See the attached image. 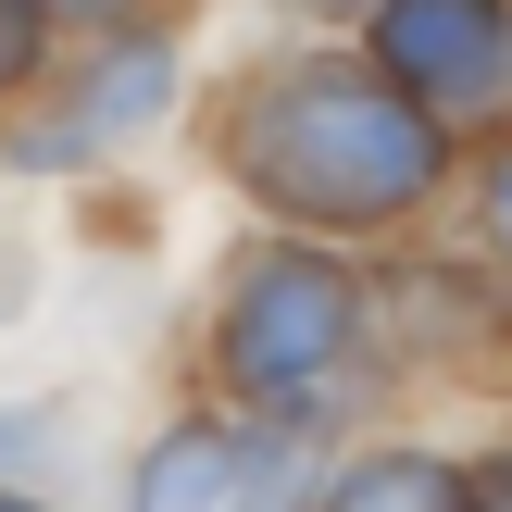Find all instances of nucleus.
<instances>
[{"instance_id": "nucleus-1", "label": "nucleus", "mask_w": 512, "mask_h": 512, "mask_svg": "<svg viewBox=\"0 0 512 512\" xmlns=\"http://www.w3.org/2000/svg\"><path fill=\"white\" fill-rule=\"evenodd\" d=\"M238 175L275 200V213L313 225H388L438 188V113L400 100L388 75L363 63H300L250 100L238 125Z\"/></svg>"}, {"instance_id": "nucleus-2", "label": "nucleus", "mask_w": 512, "mask_h": 512, "mask_svg": "<svg viewBox=\"0 0 512 512\" xmlns=\"http://www.w3.org/2000/svg\"><path fill=\"white\" fill-rule=\"evenodd\" d=\"M350 325H363V288L325 250H263L225 288V388L263 400V413H313V388L338 375Z\"/></svg>"}, {"instance_id": "nucleus-3", "label": "nucleus", "mask_w": 512, "mask_h": 512, "mask_svg": "<svg viewBox=\"0 0 512 512\" xmlns=\"http://www.w3.org/2000/svg\"><path fill=\"white\" fill-rule=\"evenodd\" d=\"M375 63H388L400 100L450 113V100H488L512 63V13L500 0H388L375 13Z\"/></svg>"}, {"instance_id": "nucleus-4", "label": "nucleus", "mask_w": 512, "mask_h": 512, "mask_svg": "<svg viewBox=\"0 0 512 512\" xmlns=\"http://www.w3.org/2000/svg\"><path fill=\"white\" fill-rule=\"evenodd\" d=\"M163 88H175V50H163V38H138L125 63H100V75H88V113H75V125H38V138H25V163H63V150L113 138V125H150V113H163Z\"/></svg>"}, {"instance_id": "nucleus-5", "label": "nucleus", "mask_w": 512, "mask_h": 512, "mask_svg": "<svg viewBox=\"0 0 512 512\" xmlns=\"http://www.w3.org/2000/svg\"><path fill=\"white\" fill-rule=\"evenodd\" d=\"M125 512H238V438L225 425H175L138 463V500Z\"/></svg>"}, {"instance_id": "nucleus-6", "label": "nucleus", "mask_w": 512, "mask_h": 512, "mask_svg": "<svg viewBox=\"0 0 512 512\" xmlns=\"http://www.w3.org/2000/svg\"><path fill=\"white\" fill-rule=\"evenodd\" d=\"M325 512H463V475L425 463V450H375V463H350Z\"/></svg>"}, {"instance_id": "nucleus-7", "label": "nucleus", "mask_w": 512, "mask_h": 512, "mask_svg": "<svg viewBox=\"0 0 512 512\" xmlns=\"http://www.w3.org/2000/svg\"><path fill=\"white\" fill-rule=\"evenodd\" d=\"M25 63H38V13H25V0H0V100L25 88Z\"/></svg>"}, {"instance_id": "nucleus-8", "label": "nucleus", "mask_w": 512, "mask_h": 512, "mask_svg": "<svg viewBox=\"0 0 512 512\" xmlns=\"http://www.w3.org/2000/svg\"><path fill=\"white\" fill-rule=\"evenodd\" d=\"M463 512H512V450L488 463V488H463Z\"/></svg>"}, {"instance_id": "nucleus-9", "label": "nucleus", "mask_w": 512, "mask_h": 512, "mask_svg": "<svg viewBox=\"0 0 512 512\" xmlns=\"http://www.w3.org/2000/svg\"><path fill=\"white\" fill-rule=\"evenodd\" d=\"M488 225H500V250H512V163L488 175Z\"/></svg>"}, {"instance_id": "nucleus-10", "label": "nucleus", "mask_w": 512, "mask_h": 512, "mask_svg": "<svg viewBox=\"0 0 512 512\" xmlns=\"http://www.w3.org/2000/svg\"><path fill=\"white\" fill-rule=\"evenodd\" d=\"M50 13H125V0H50Z\"/></svg>"}, {"instance_id": "nucleus-11", "label": "nucleus", "mask_w": 512, "mask_h": 512, "mask_svg": "<svg viewBox=\"0 0 512 512\" xmlns=\"http://www.w3.org/2000/svg\"><path fill=\"white\" fill-rule=\"evenodd\" d=\"M0 512H38V500H0Z\"/></svg>"}, {"instance_id": "nucleus-12", "label": "nucleus", "mask_w": 512, "mask_h": 512, "mask_svg": "<svg viewBox=\"0 0 512 512\" xmlns=\"http://www.w3.org/2000/svg\"><path fill=\"white\" fill-rule=\"evenodd\" d=\"M313 13H325V0H313Z\"/></svg>"}]
</instances>
